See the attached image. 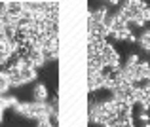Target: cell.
Wrapping results in <instances>:
<instances>
[{
  "label": "cell",
  "instance_id": "obj_3",
  "mask_svg": "<svg viewBox=\"0 0 150 127\" xmlns=\"http://www.w3.org/2000/svg\"><path fill=\"white\" fill-rule=\"evenodd\" d=\"M10 80H8V76L4 72H0V97H4V95L8 93V89H10Z\"/></svg>",
  "mask_w": 150,
  "mask_h": 127
},
{
  "label": "cell",
  "instance_id": "obj_4",
  "mask_svg": "<svg viewBox=\"0 0 150 127\" xmlns=\"http://www.w3.org/2000/svg\"><path fill=\"white\" fill-rule=\"evenodd\" d=\"M4 110H6V108H4V104H2V101H0V120H2V114H4Z\"/></svg>",
  "mask_w": 150,
  "mask_h": 127
},
{
  "label": "cell",
  "instance_id": "obj_5",
  "mask_svg": "<svg viewBox=\"0 0 150 127\" xmlns=\"http://www.w3.org/2000/svg\"><path fill=\"white\" fill-rule=\"evenodd\" d=\"M146 87H148V91H150V82H148V84H146Z\"/></svg>",
  "mask_w": 150,
  "mask_h": 127
},
{
  "label": "cell",
  "instance_id": "obj_2",
  "mask_svg": "<svg viewBox=\"0 0 150 127\" xmlns=\"http://www.w3.org/2000/svg\"><path fill=\"white\" fill-rule=\"evenodd\" d=\"M33 99L34 102H48V89H46L44 84H36L33 91Z\"/></svg>",
  "mask_w": 150,
  "mask_h": 127
},
{
  "label": "cell",
  "instance_id": "obj_1",
  "mask_svg": "<svg viewBox=\"0 0 150 127\" xmlns=\"http://www.w3.org/2000/svg\"><path fill=\"white\" fill-rule=\"evenodd\" d=\"M99 55H101V61H103L105 68H120V55H118V51L108 42L101 47Z\"/></svg>",
  "mask_w": 150,
  "mask_h": 127
}]
</instances>
